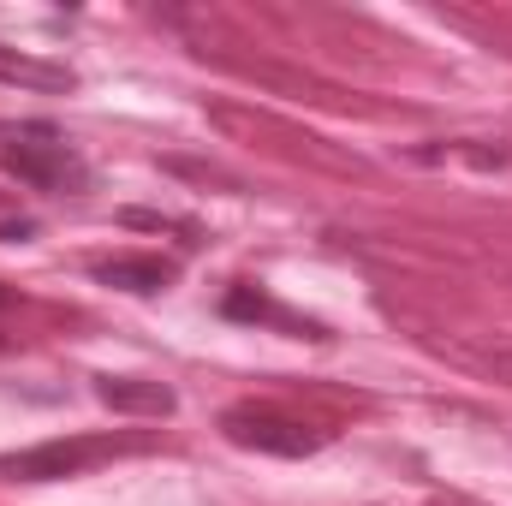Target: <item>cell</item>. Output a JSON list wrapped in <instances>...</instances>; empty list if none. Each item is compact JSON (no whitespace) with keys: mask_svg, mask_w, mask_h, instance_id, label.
<instances>
[{"mask_svg":"<svg viewBox=\"0 0 512 506\" xmlns=\"http://www.w3.org/2000/svg\"><path fill=\"white\" fill-rule=\"evenodd\" d=\"M108 453H114L108 441H48V447H30V453L6 459L0 471H12V477H24V483H54V477H78V471H90V465L108 459Z\"/></svg>","mask_w":512,"mask_h":506,"instance_id":"3957f363","label":"cell"},{"mask_svg":"<svg viewBox=\"0 0 512 506\" xmlns=\"http://www.w3.org/2000/svg\"><path fill=\"white\" fill-rule=\"evenodd\" d=\"M6 304H12V292H6V286H0V310H6Z\"/></svg>","mask_w":512,"mask_h":506,"instance_id":"9c48e42d","label":"cell"},{"mask_svg":"<svg viewBox=\"0 0 512 506\" xmlns=\"http://www.w3.org/2000/svg\"><path fill=\"white\" fill-rule=\"evenodd\" d=\"M221 310H227L233 322H274V328H292V334H316V340H322V328H310V322H292V316H286L274 298H262L256 286H233Z\"/></svg>","mask_w":512,"mask_h":506,"instance_id":"8992f818","label":"cell"},{"mask_svg":"<svg viewBox=\"0 0 512 506\" xmlns=\"http://www.w3.org/2000/svg\"><path fill=\"white\" fill-rule=\"evenodd\" d=\"M0 161H6V173L24 179L30 191H66V185H84V179H90V167L78 161V149L48 126V120H30V126L6 131Z\"/></svg>","mask_w":512,"mask_h":506,"instance_id":"6da1fadb","label":"cell"},{"mask_svg":"<svg viewBox=\"0 0 512 506\" xmlns=\"http://www.w3.org/2000/svg\"><path fill=\"white\" fill-rule=\"evenodd\" d=\"M0 78L6 84H30V90H72V72L66 66H42V60L6 54V48H0Z\"/></svg>","mask_w":512,"mask_h":506,"instance_id":"52a82bcc","label":"cell"},{"mask_svg":"<svg viewBox=\"0 0 512 506\" xmlns=\"http://www.w3.org/2000/svg\"><path fill=\"white\" fill-rule=\"evenodd\" d=\"M227 441L233 447H251V453H274V459H310L322 447V435L298 417H280V411H262V405H239L221 417Z\"/></svg>","mask_w":512,"mask_h":506,"instance_id":"7a4b0ae2","label":"cell"},{"mask_svg":"<svg viewBox=\"0 0 512 506\" xmlns=\"http://www.w3.org/2000/svg\"><path fill=\"white\" fill-rule=\"evenodd\" d=\"M96 399L120 417H173L179 393L161 387V381H137V376H102L96 381Z\"/></svg>","mask_w":512,"mask_h":506,"instance_id":"277c9868","label":"cell"},{"mask_svg":"<svg viewBox=\"0 0 512 506\" xmlns=\"http://www.w3.org/2000/svg\"><path fill=\"white\" fill-rule=\"evenodd\" d=\"M24 233H30V221H6L0 227V239H24Z\"/></svg>","mask_w":512,"mask_h":506,"instance_id":"ba28073f","label":"cell"},{"mask_svg":"<svg viewBox=\"0 0 512 506\" xmlns=\"http://www.w3.org/2000/svg\"><path fill=\"white\" fill-rule=\"evenodd\" d=\"M96 280H102V286H120V292H137V298H149V292H161V286L173 280V262H161V256H114V262H102V268H96Z\"/></svg>","mask_w":512,"mask_h":506,"instance_id":"5b68a950","label":"cell"}]
</instances>
